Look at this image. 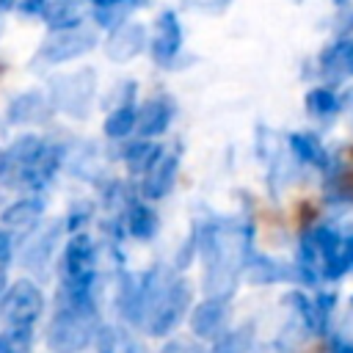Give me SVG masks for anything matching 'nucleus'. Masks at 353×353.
<instances>
[{
    "label": "nucleus",
    "instance_id": "nucleus-10",
    "mask_svg": "<svg viewBox=\"0 0 353 353\" xmlns=\"http://www.w3.org/2000/svg\"><path fill=\"white\" fill-rule=\"evenodd\" d=\"M19 0H0V14H6V11H11L14 6H17Z\"/></svg>",
    "mask_w": 353,
    "mask_h": 353
},
{
    "label": "nucleus",
    "instance_id": "nucleus-9",
    "mask_svg": "<svg viewBox=\"0 0 353 353\" xmlns=\"http://www.w3.org/2000/svg\"><path fill=\"white\" fill-rule=\"evenodd\" d=\"M336 30H339V36L353 30V8H347V6L339 8V14H336Z\"/></svg>",
    "mask_w": 353,
    "mask_h": 353
},
{
    "label": "nucleus",
    "instance_id": "nucleus-7",
    "mask_svg": "<svg viewBox=\"0 0 353 353\" xmlns=\"http://www.w3.org/2000/svg\"><path fill=\"white\" fill-rule=\"evenodd\" d=\"M188 6H199L201 11H212V14H223L229 6H232V0H185Z\"/></svg>",
    "mask_w": 353,
    "mask_h": 353
},
{
    "label": "nucleus",
    "instance_id": "nucleus-1",
    "mask_svg": "<svg viewBox=\"0 0 353 353\" xmlns=\"http://www.w3.org/2000/svg\"><path fill=\"white\" fill-rule=\"evenodd\" d=\"M94 44H97V39H94L91 30L69 28V30L52 33V36L44 41V47H41V55L50 58V61H69V58H74V55L88 52Z\"/></svg>",
    "mask_w": 353,
    "mask_h": 353
},
{
    "label": "nucleus",
    "instance_id": "nucleus-12",
    "mask_svg": "<svg viewBox=\"0 0 353 353\" xmlns=\"http://www.w3.org/2000/svg\"><path fill=\"white\" fill-rule=\"evenodd\" d=\"M334 6H336V8H342V6H347V0H334Z\"/></svg>",
    "mask_w": 353,
    "mask_h": 353
},
{
    "label": "nucleus",
    "instance_id": "nucleus-4",
    "mask_svg": "<svg viewBox=\"0 0 353 353\" xmlns=\"http://www.w3.org/2000/svg\"><path fill=\"white\" fill-rule=\"evenodd\" d=\"M88 0H50L47 8H44V19L52 30H69V28H77L80 25V17H83V6Z\"/></svg>",
    "mask_w": 353,
    "mask_h": 353
},
{
    "label": "nucleus",
    "instance_id": "nucleus-2",
    "mask_svg": "<svg viewBox=\"0 0 353 353\" xmlns=\"http://www.w3.org/2000/svg\"><path fill=\"white\" fill-rule=\"evenodd\" d=\"M143 41H146L143 25H138V22H121V25L113 28V33L108 39V55L113 61H130L132 55L141 52Z\"/></svg>",
    "mask_w": 353,
    "mask_h": 353
},
{
    "label": "nucleus",
    "instance_id": "nucleus-8",
    "mask_svg": "<svg viewBox=\"0 0 353 353\" xmlns=\"http://www.w3.org/2000/svg\"><path fill=\"white\" fill-rule=\"evenodd\" d=\"M47 3H50V0H19L17 6H19V11H22L25 17H39V14H44Z\"/></svg>",
    "mask_w": 353,
    "mask_h": 353
},
{
    "label": "nucleus",
    "instance_id": "nucleus-11",
    "mask_svg": "<svg viewBox=\"0 0 353 353\" xmlns=\"http://www.w3.org/2000/svg\"><path fill=\"white\" fill-rule=\"evenodd\" d=\"M132 3H135V8H141V6H149L152 0H132Z\"/></svg>",
    "mask_w": 353,
    "mask_h": 353
},
{
    "label": "nucleus",
    "instance_id": "nucleus-3",
    "mask_svg": "<svg viewBox=\"0 0 353 353\" xmlns=\"http://www.w3.org/2000/svg\"><path fill=\"white\" fill-rule=\"evenodd\" d=\"M179 44H182V25H179V17L176 11L165 8L160 17H157V36H154V58L157 61H168L179 52Z\"/></svg>",
    "mask_w": 353,
    "mask_h": 353
},
{
    "label": "nucleus",
    "instance_id": "nucleus-6",
    "mask_svg": "<svg viewBox=\"0 0 353 353\" xmlns=\"http://www.w3.org/2000/svg\"><path fill=\"white\" fill-rule=\"evenodd\" d=\"M323 69L331 74H342L353 69V39H339L334 41L325 55H323Z\"/></svg>",
    "mask_w": 353,
    "mask_h": 353
},
{
    "label": "nucleus",
    "instance_id": "nucleus-5",
    "mask_svg": "<svg viewBox=\"0 0 353 353\" xmlns=\"http://www.w3.org/2000/svg\"><path fill=\"white\" fill-rule=\"evenodd\" d=\"M91 11H94V19L102 25V28H116L124 22V17L135 8L132 0H88Z\"/></svg>",
    "mask_w": 353,
    "mask_h": 353
},
{
    "label": "nucleus",
    "instance_id": "nucleus-13",
    "mask_svg": "<svg viewBox=\"0 0 353 353\" xmlns=\"http://www.w3.org/2000/svg\"><path fill=\"white\" fill-rule=\"evenodd\" d=\"M290 3H303V0H290Z\"/></svg>",
    "mask_w": 353,
    "mask_h": 353
}]
</instances>
